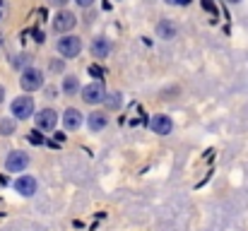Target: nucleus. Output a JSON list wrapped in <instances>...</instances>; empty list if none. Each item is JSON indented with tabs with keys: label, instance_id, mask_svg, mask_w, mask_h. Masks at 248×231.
Wrapping results in <instances>:
<instances>
[{
	"label": "nucleus",
	"instance_id": "obj_1",
	"mask_svg": "<svg viewBox=\"0 0 248 231\" xmlns=\"http://www.w3.org/2000/svg\"><path fill=\"white\" fill-rule=\"evenodd\" d=\"M19 84H22V89H27V92H34V89H39L41 84H44V75H41V70H36V68H27L22 77H19Z\"/></svg>",
	"mask_w": 248,
	"mask_h": 231
},
{
	"label": "nucleus",
	"instance_id": "obj_2",
	"mask_svg": "<svg viewBox=\"0 0 248 231\" xmlns=\"http://www.w3.org/2000/svg\"><path fill=\"white\" fill-rule=\"evenodd\" d=\"M58 51H61V56H65V58H75V56L82 51V41H80L78 36H63V39L58 41Z\"/></svg>",
	"mask_w": 248,
	"mask_h": 231
},
{
	"label": "nucleus",
	"instance_id": "obj_3",
	"mask_svg": "<svg viewBox=\"0 0 248 231\" xmlns=\"http://www.w3.org/2000/svg\"><path fill=\"white\" fill-rule=\"evenodd\" d=\"M34 113V99L31 96H19V99H15L12 101V116H17V118H29Z\"/></svg>",
	"mask_w": 248,
	"mask_h": 231
},
{
	"label": "nucleus",
	"instance_id": "obj_4",
	"mask_svg": "<svg viewBox=\"0 0 248 231\" xmlns=\"http://www.w3.org/2000/svg\"><path fill=\"white\" fill-rule=\"evenodd\" d=\"M104 96H106V89L101 82H92L82 89V99L87 104H99V101H104Z\"/></svg>",
	"mask_w": 248,
	"mask_h": 231
},
{
	"label": "nucleus",
	"instance_id": "obj_5",
	"mask_svg": "<svg viewBox=\"0 0 248 231\" xmlns=\"http://www.w3.org/2000/svg\"><path fill=\"white\" fill-rule=\"evenodd\" d=\"M75 22H78V19H75L73 12H58V15L53 17V29L63 34V31H70V29L75 27Z\"/></svg>",
	"mask_w": 248,
	"mask_h": 231
},
{
	"label": "nucleus",
	"instance_id": "obj_6",
	"mask_svg": "<svg viewBox=\"0 0 248 231\" xmlns=\"http://www.w3.org/2000/svg\"><path fill=\"white\" fill-rule=\"evenodd\" d=\"M27 164H29V156L24 152H12L7 154V159H5V169L7 171H24Z\"/></svg>",
	"mask_w": 248,
	"mask_h": 231
},
{
	"label": "nucleus",
	"instance_id": "obj_7",
	"mask_svg": "<svg viewBox=\"0 0 248 231\" xmlns=\"http://www.w3.org/2000/svg\"><path fill=\"white\" fill-rule=\"evenodd\" d=\"M56 123H58V113H56L53 108H44V111L36 116V125L44 128V130H53Z\"/></svg>",
	"mask_w": 248,
	"mask_h": 231
},
{
	"label": "nucleus",
	"instance_id": "obj_8",
	"mask_svg": "<svg viewBox=\"0 0 248 231\" xmlns=\"http://www.w3.org/2000/svg\"><path fill=\"white\" fill-rule=\"evenodd\" d=\"M108 53H111V41H108V39L99 36V39L92 41V56H94V58H106Z\"/></svg>",
	"mask_w": 248,
	"mask_h": 231
},
{
	"label": "nucleus",
	"instance_id": "obj_9",
	"mask_svg": "<svg viewBox=\"0 0 248 231\" xmlns=\"http://www.w3.org/2000/svg\"><path fill=\"white\" fill-rule=\"evenodd\" d=\"M150 128H152L157 135H169V133H171V121H169V116H155V118L150 121Z\"/></svg>",
	"mask_w": 248,
	"mask_h": 231
},
{
	"label": "nucleus",
	"instance_id": "obj_10",
	"mask_svg": "<svg viewBox=\"0 0 248 231\" xmlns=\"http://www.w3.org/2000/svg\"><path fill=\"white\" fill-rule=\"evenodd\" d=\"M15 188H17V193H22V195H34L36 181H34L31 176H22V178L15 181Z\"/></svg>",
	"mask_w": 248,
	"mask_h": 231
},
{
	"label": "nucleus",
	"instance_id": "obj_11",
	"mask_svg": "<svg viewBox=\"0 0 248 231\" xmlns=\"http://www.w3.org/2000/svg\"><path fill=\"white\" fill-rule=\"evenodd\" d=\"M63 123H65V128H70V130L80 128V123H82L80 111H78V108H68V111H65V116H63Z\"/></svg>",
	"mask_w": 248,
	"mask_h": 231
},
{
	"label": "nucleus",
	"instance_id": "obj_12",
	"mask_svg": "<svg viewBox=\"0 0 248 231\" xmlns=\"http://www.w3.org/2000/svg\"><path fill=\"white\" fill-rule=\"evenodd\" d=\"M87 125H89V130H101V128H106V113H92L89 121H87Z\"/></svg>",
	"mask_w": 248,
	"mask_h": 231
},
{
	"label": "nucleus",
	"instance_id": "obj_13",
	"mask_svg": "<svg viewBox=\"0 0 248 231\" xmlns=\"http://www.w3.org/2000/svg\"><path fill=\"white\" fill-rule=\"evenodd\" d=\"M63 89H65V94H75V92L80 89L78 77H65V79H63Z\"/></svg>",
	"mask_w": 248,
	"mask_h": 231
},
{
	"label": "nucleus",
	"instance_id": "obj_14",
	"mask_svg": "<svg viewBox=\"0 0 248 231\" xmlns=\"http://www.w3.org/2000/svg\"><path fill=\"white\" fill-rule=\"evenodd\" d=\"M12 128H15V125H12L10 121H0V133H2V135H7V133H12Z\"/></svg>",
	"mask_w": 248,
	"mask_h": 231
},
{
	"label": "nucleus",
	"instance_id": "obj_15",
	"mask_svg": "<svg viewBox=\"0 0 248 231\" xmlns=\"http://www.w3.org/2000/svg\"><path fill=\"white\" fill-rule=\"evenodd\" d=\"M113 99H106V104H108V108H118L121 106V99H118V94H111Z\"/></svg>",
	"mask_w": 248,
	"mask_h": 231
},
{
	"label": "nucleus",
	"instance_id": "obj_16",
	"mask_svg": "<svg viewBox=\"0 0 248 231\" xmlns=\"http://www.w3.org/2000/svg\"><path fill=\"white\" fill-rule=\"evenodd\" d=\"M29 142H34V145H41L44 140H41V135H39V133H31V135H29Z\"/></svg>",
	"mask_w": 248,
	"mask_h": 231
},
{
	"label": "nucleus",
	"instance_id": "obj_17",
	"mask_svg": "<svg viewBox=\"0 0 248 231\" xmlns=\"http://www.w3.org/2000/svg\"><path fill=\"white\" fill-rule=\"evenodd\" d=\"M27 61H29V58H27V56H19V58H17V61H15V65H24V63H27Z\"/></svg>",
	"mask_w": 248,
	"mask_h": 231
},
{
	"label": "nucleus",
	"instance_id": "obj_18",
	"mask_svg": "<svg viewBox=\"0 0 248 231\" xmlns=\"http://www.w3.org/2000/svg\"><path fill=\"white\" fill-rule=\"evenodd\" d=\"M166 2H171V5H188L190 0H166Z\"/></svg>",
	"mask_w": 248,
	"mask_h": 231
},
{
	"label": "nucleus",
	"instance_id": "obj_19",
	"mask_svg": "<svg viewBox=\"0 0 248 231\" xmlns=\"http://www.w3.org/2000/svg\"><path fill=\"white\" fill-rule=\"evenodd\" d=\"M75 2H78V5H82V7H87V5H92L94 0H75Z\"/></svg>",
	"mask_w": 248,
	"mask_h": 231
},
{
	"label": "nucleus",
	"instance_id": "obj_20",
	"mask_svg": "<svg viewBox=\"0 0 248 231\" xmlns=\"http://www.w3.org/2000/svg\"><path fill=\"white\" fill-rule=\"evenodd\" d=\"M51 2H53V5H63L65 0H51Z\"/></svg>",
	"mask_w": 248,
	"mask_h": 231
},
{
	"label": "nucleus",
	"instance_id": "obj_21",
	"mask_svg": "<svg viewBox=\"0 0 248 231\" xmlns=\"http://www.w3.org/2000/svg\"><path fill=\"white\" fill-rule=\"evenodd\" d=\"M2 96H5V89L0 87V104H2Z\"/></svg>",
	"mask_w": 248,
	"mask_h": 231
},
{
	"label": "nucleus",
	"instance_id": "obj_22",
	"mask_svg": "<svg viewBox=\"0 0 248 231\" xmlns=\"http://www.w3.org/2000/svg\"><path fill=\"white\" fill-rule=\"evenodd\" d=\"M0 15H2V0H0Z\"/></svg>",
	"mask_w": 248,
	"mask_h": 231
},
{
	"label": "nucleus",
	"instance_id": "obj_23",
	"mask_svg": "<svg viewBox=\"0 0 248 231\" xmlns=\"http://www.w3.org/2000/svg\"><path fill=\"white\" fill-rule=\"evenodd\" d=\"M229 2H239V0H229Z\"/></svg>",
	"mask_w": 248,
	"mask_h": 231
},
{
	"label": "nucleus",
	"instance_id": "obj_24",
	"mask_svg": "<svg viewBox=\"0 0 248 231\" xmlns=\"http://www.w3.org/2000/svg\"><path fill=\"white\" fill-rule=\"evenodd\" d=\"M0 44H2V36H0Z\"/></svg>",
	"mask_w": 248,
	"mask_h": 231
}]
</instances>
